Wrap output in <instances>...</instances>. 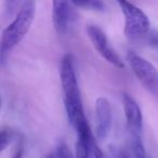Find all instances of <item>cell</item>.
Segmentation results:
<instances>
[{"label": "cell", "mask_w": 158, "mask_h": 158, "mask_svg": "<svg viewBox=\"0 0 158 158\" xmlns=\"http://www.w3.org/2000/svg\"><path fill=\"white\" fill-rule=\"evenodd\" d=\"M60 77L64 93V106L68 123L76 129L80 123L87 120L84 112L81 93L77 81L74 66V57L67 53L62 57L60 66Z\"/></svg>", "instance_id": "1"}, {"label": "cell", "mask_w": 158, "mask_h": 158, "mask_svg": "<svg viewBox=\"0 0 158 158\" xmlns=\"http://www.w3.org/2000/svg\"><path fill=\"white\" fill-rule=\"evenodd\" d=\"M36 2L24 1L19 9L14 20L3 29L0 40V63H6L10 52L26 36L35 20Z\"/></svg>", "instance_id": "2"}, {"label": "cell", "mask_w": 158, "mask_h": 158, "mask_svg": "<svg viewBox=\"0 0 158 158\" xmlns=\"http://www.w3.org/2000/svg\"><path fill=\"white\" fill-rule=\"evenodd\" d=\"M130 68L145 89L158 101V69L142 55L130 50L127 53Z\"/></svg>", "instance_id": "3"}, {"label": "cell", "mask_w": 158, "mask_h": 158, "mask_svg": "<svg viewBox=\"0 0 158 158\" xmlns=\"http://www.w3.org/2000/svg\"><path fill=\"white\" fill-rule=\"evenodd\" d=\"M118 6L125 16L123 33L128 39L135 40L148 34L151 21L140 8L127 1H118Z\"/></svg>", "instance_id": "4"}, {"label": "cell", "mask_w": 158, "mask_h": 158, "mask_svg": "<svg viewBox=\"0 0 158 158\" xmlns=\"http://www.w3.org/2000/svg\"><path fill=\"white\" fill-rule=\"evenodd\" d=\"M86 31L89 39L92 42L94 49L99 52V54L103 59H105L108 63L114 65L115 67L123 68V69L125 68L123 61L118 55V53L110 47L107 36H106V34L104 33L101 27H99L98 25L90 24L87 26Z\"/></svg>", "instance_id": "5"}, {"label": "cell", "mask_w": 158, "mask_h": 158, "mask_svg": "<svg viewBox=\"0 0 158 158\" xmlns=\"http://www.w3.org/2000/svg\"><path fill=\"white\" fill-rule=\"evenodd\" d=\"M112 105L106 98L100 97L95 102V136L99 141L105 140L112 127Z\"/></svg>", "instance_id": "6"}, {"label": "cell", "mask_w": 158, "mask_h": 158, "mask_svg": "<svg viewBox=\"0 0 158 158\" xmlns=\"http://www.w3.org/2000/svg\"><path fill=\"white\" fill-rule=\"evenodd\" d=\"M72 1H53L52 19L53 26L59 35H64L67 31L69 24L75 20L76 12Z\"/></svg>", "instance_id": "7"}, {"label": "cell", "mask_w": 158, "mask_h": 158, "mask_svg": "<svg viewBox=\"0 0 158 158\" xmlns=\"http://www.w3.org/2000/svg\"><path fill=\"white\" fill-rule=\"evenodd\" d=\"M121 101L128 128L132 133L139 134L143 128V114L140 105L127 92H121Z\"/></svg>", "instance_id": "8"}, {"label": "cell", "mask_w": 158, "mask_h": 158, "mask_svg": "<svg viewBox=\"0 0 158 158\" xmlns=\"http://www.w3.org/2000/svg\"><path fill=\"white\" fill-rule=\"evenodd\" d=\"M93 140H85V139L77 138L76 142V158H90L91 148L94 143Z\"/></svg>", "instance_id": "9"}, {"label": "cell", "mask_w": 158, "mask_h": 158, "mask_svg": "<svg viewBox=\"0 0 158 158\" xmlns=\"http://www.w3.org/2000/svg\"><path fill=\"white\" fill-rule=\"evenodd\" d=\"M131 148L134 158H147V153L145 151L144 144L141 140L140 135L136 133H132Z\"/></svg>", "instance_id": "10"}, {"label": "cell", "mask_w": 158, "mask_h": 158, "mask_svg": "<svg viewBox=\"0 0 158 158\" xmlns=\"http://www.w3.org/2000/svg\"><path fill=\"white\" fill-rule=\"evenodd\" d=\"M72 3L77 8L93 10V11H104L105 3L100 0H84V1H72Z\"/></svg>", "instance_id": "11"}, {"label": "cell", "mask_w": 158, "mask_h": 158, "mask_svg": "<svg viewBox=\"0 0 158 158\" xmlns=\"http://www.w3.org/2000/svg\"><path fill=\"white\" fill-rule=\"evenodd\" d=\"M14 132L10 129H2L1 130V133H0V151L3 152L6 149V147L10 144V143L13 141Z\"/></svg>", "instance_id": "12"}, {"label": "cell", "mask_w": 158, "mask_h": 158, "mask_svg": "<svg viewBox=\"0 0 158 158\" xmlns=\"http://www.w3.org/2000/svg\"><path fill=\"white\" fill-rule=\"evenodd\" d=\"M55 156H56V158H72L69 148L64 141L59 142L56 146V151H55Z\"/></svg>", "instance_id": "13"}, {"label": "cell", "mask_w": 158, "mask_h": 158, "mask_svg": "<svg viewBox=\"0 0 158 158\" xmlns=\"http://www.w3.org/2000/svg\"><path fill=\"white\" fill-rule=\"evenodd\" d=\"M91 156L92 158H105L104 157V154L102 152V149L99 147V145L97 144V141H94L92 145V148H91Z\"/></svg>", "instance_id": "14"}, {"label": "cell", "mask_w": 158, "mask_h": 158, "mask_svg": "<svg viewBox=\"0 0 158 158\" xmlns=\"http://www.w3.org/2000/svg\"><path fill=\"white\" fill-rule=\"evenodd\" d=\"M12 158H23V147L22 145L19 146V148L15 151V153L13 154V157Z\"/></svg>", "instance_id": "15"}, {"label": "cell", "mask_w": 158, "mask_h": 158, "mask_svg": "<svg viewBox=\"0 0 158 158\" xmlns=\"http://www.w3.org/2000/svg\"><path fill=\"white\" fill-rule=\"evenodd\" d=\"M46 158H56V156H55V153H52V154H49Z\"/></svg>", "instance_id": "16"}]
</instances>
